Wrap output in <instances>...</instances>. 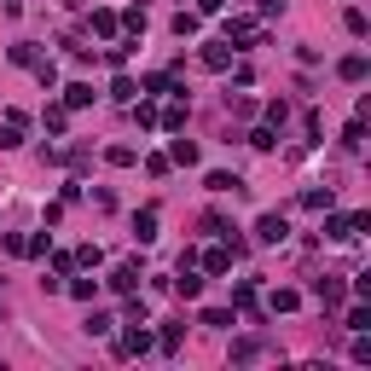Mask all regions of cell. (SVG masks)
Returning a JSON list of instances; mask_svg holds the SVG:
<instances>
[{
    "label": "cell",
    "mask_w": 371,
    "mask_h": 371,
    "mask_svg": "<svg viewBox=\"0 0 371 371\" xmlns=\"http://www.w3.org/2000/svg\"><path fill=\"white\" fill-rule=\"evenodd\" d=\"M168 290H174L180 302H198V296H203V278L192 273V261H180V278H168Z\"/></svg>",
    "instance_id": "obj_1"
},
{
    "label": "cell",
    "mask_w": 371,
    "mask_h": 371,
    "mask_svg": "<svg viewBox=\"0 0 371 371\" xmlns=\"http://www.w3.org/2000/svg\"><path fill=\"white\" fill-rule=\"evenodd\" d=\"M255 238H261V244H285V238H290V220H285V215H261V220H255Z\"/></svg>",
    "instance_id": "obj_2"
},
{
    "label": "cell",
    "mask_w": 371,
    "mask_h": 371,
    "mask_svg": "<svg viewBox=\"0 0 371 371\" xmlns=\"http://www.w3.org/2000/svg\"><path fill=\"white\" fill-rule=\"evenodd\" d=\"M261 29H255V18H226V46L238 53V46H250Z\"/></svg>",
    "instance_id": "obj_3"
},
{
    "label": "cell",
    "mask_w": 371,
    "mask_h": 371,
    "mask_svg": "<svg viewBox=\"0 0 371 371\" xmlns=\"http://www.w3.org/2000/svg\"><path fill=\"white\" fill-rule=\"evenodd\" d=\"M111 290H122V296H133V290H139V261H122V267L111 273Z\"/></svg>",
    "instance_id": "obj_4"
},
{
    "label": "cell",
    "mask_w": 371,
    "mask_h": 371,
    "mask_svg": "<svg viewBox=\"0 0 371 371\" xmlns=\"http://www.w3.org/2000/svg\"><path fill=\"white\" fill-rule=\"evenodd\" d=\"M313 290H319V302H325V308H342V296H348L342 278H313Z\"/></svg>",
    "instance_id": "obj_5"
},
{
    "label": "cell",
    "mask_w": 371,
    "mask_h": 371,
    "mask_svg": "<svg viewBox=\"0 0 371 371\" xmlns=\"http://www.w3.org/2000/svg\"><path fill=\"white\" fill-rule=\"evenodd\" d=\"M116 354H151V331H139V319H133V331L116 342Z\"/></svg>",
    "instance_id": "obj_6"
},
{
    "label": "cell",
    "mask_w": 371,
    "mask_h": 371,
    "mask_svg": "<svg viewBox=\"0 0 371 371\" xmlns=\"http://www.w3.org/2000/svg\"><path fill=\"white\" fill-rule=\"evenodd\" d=\"M203 186H209V192H220V198H226V192H232V198L244 192V180H238V174H226V168H215V174H209Z\"/></svg>",
    "instance_id": "obj_7"
},
{
    "label": "cell",
    "mask_w": 371,
    "mask_h": 371,
    "mask_svg": "<svg viewBox=\"0 0 371 371\" xmlns=\"http://www.w3.org/2000/svg\"><path fill=\"white\" fill-rule=\"evenodd\" d=\"M157 238V209H139L133 215V244H151Z\"/></svg>",
    "instance_id": "obj_8"
},
{
    "label": "cell",
    "mask_w": 371,
    "mask_h": 371,
    "mask_svg": "<svg viewBox=\"0 0 371 371\" xmlns=\"http://www.w3.org/2000/svg\"><path fill=\"white\" fill-rule=\"evenodd\" d=\"M232 261H238V255H232V244H215V250L203 255V273H232Z\"/></svg>",
    "instance_id": "obj_9"
},
{
    "label": "cell",
    "mask_w": 371,
    "mask_h": 371,
    "mask_svg": "<svg viewBox=\"0 0 371 371\" xmlns=\"http://www.w3.org/2000/svg\"><path fill=\"white\" fill-rule=\"evenodd\" d=\"M64 105H70V111H87V105H93V87H87V81H70V87H64Z\"/></svg>",
    "instance_id": "obj_10"
},
{
    "label": "cell",
    "mask_w": 371,
    "mask_h": 371,
    "mask_svg": "<svg viewBox=\"0 0 371 371\" xmlns=\"http://www.w3.org/2000/svg\"><path fill=\"white\" fill-rule=\"evenodd\" d=\"M337 76H342V81H365V53H348V59L337 64Z\"/></svg>",
    "instance_id": "obj_11"
},
{
    "label": "cell",
    "mask_w": 371,
    "mask_h": 371,
    "mask_svg": "<svg viewBox=\"0 0 371 371\" xmlns=\"http://www.w3.org/2000/svg\"><path fill=\"white\" fill-rule=\"evenodd\" d=\"M203 70H232V53H226V41H220V46H203Z\"/></svg>",
    "instance_id": "obj_12"
},
{
    "label": "cell",
    "mask_w": 371,
    "mask_h": 371,
    "mask_svg": "<svg viewBox=\"0 0 371 371\" xmlns=\"http://www.w3.org/2000/svg\"><path fill=\"white\" fill-rule=\"evenodd\" d=\"M133 93H139L133 76H116V81H111V99H116V105H133Z\"/></svg>",
    "instance_id": "obj_13"
},
{
    "label": "cell",
    "mask_w": 371,
    "mask_h": 371,
    "mask_svg": "<svg viewBox=\"0 0 371 371\" xmlns=\"http://www.w3.org/2000/svg\"><path fill=\"white\" fill-rule=\"evenodd\" d=\"M168 163H186V168H192V163H198V146H192V139H174V146H168Z\"/></svg>",
    "instance_id": "obj_14"
},
{
    "label": "cell",
    "mask_w": 371,
    "mask_h": 371,
    "mask_svg": "<svg viewBox=\"0 0 371 371\" xmlns=\"http://www.w3.org/2000/svg\"><path fill=\"white\" fill-rule=\"evenodd\" d=\"M105 163H111V168H133V163H139V151H133V146H111V151H105Z\"/></svg>",
    "instance_id": "obj_15"
},
{
    "label": "cell",
    "mask_w": 371,
    "mask_h": 371,
    "mask_svg": "<svg viewBox=\"0 0 371 371\" xmlns=\"http://www.w3.org/2000/svg\"><path fill=\"white\" fill-rule=\"evenodd\" d=\"M198 29H203L198 12H174V35H198Z\"/></svg>",
    "instance_id": "obj_16"
},
{
    "label": "cell",
    "mask_w": 371,
    "mask_h": 371,
    "mask_svg": "<svg viewBox=\"0 0 371 371\" xmlns=\"http://www.w3.org/2000/svg\"><path fill=\"white\" fill-rule=\"evenodd\" d=\"M46 128L64 133V128H70V105H46Z\"/></svg>",
    "instance_id": "obj_17"
},
{
    "label": "cell",
    "mask_w": 371,
    "mask_h": 371,
    "mask_svg": "<svg viewBox=\"0 0 371 371\" xmlns=\"http://www.w3.org/2000/svg\"><path fill=\"white\" fill-rule=\"evenodd\" d=\"M342 146H348V151H360V146H365V116H354V122H348V133H342Z\"/></svg>",
    "instance_id": "obj_18"
},
{
    "label": "cell",
    "mask_w": 371,
    "mask_h": 371,
    "mask_svg": "<svg viewBox=\"0 0 371 371\" xmlns=\"http://www.w3.org/2000/svg\"><path fill=\"white\" fill-rule=\"evenodd\" d=\"M296 308H302L296 290H273V313H296Z\"/></svg>",
    "instance_id": "obj_19"
},
{
    "label": "cell",
    "mask_w": 371,
    "mask_h": 371,
    "mask_svg": "<svg viewBox=\"0 0 371 371\" xmlns=\"http://www.w3.org/2000/svg\"><path fill=\"white\" fill-rule=\"evenodd\" d=\"M128 53H133V41H122V46H105V64H111V70H122V64H128Z\"/></svg>",
    "instance_id": "obj_20"
},
{
    "label": "cell",
    "mask_w": 371,
    "mask_h": 371,
    "mask_svg": "<svg viewBox=\"0 0 371 371\" xmlns=\"http://www.w3.org/2000/svg\"><path fill=\"white\" fill-rule=\"evenodd\" d=\"M133 122H139V128H157V105L139 99V105H133Z\"/></svg>",
    "instance_id": "obj_21"
},
{
    "label": "cell",
    "mask_w": 371,
    "mask_h": 371,
    "mask_svg": "<svg viewBox=\"0 0 371 371\" xmlns=\"http://www.w3.org/2000/svg\"><path fill=\"white\" fill-rule=\"evenodd\" d=\"M111 325H116L111 313H87V331H93V337H111Z\"/></svg>",
    "instance_id": "obj_22"
},
{
    "label": "cell",
    "mask_w": 371,
    "mask_h": 371,
    "mask_svg": "<svg viewBox=\"0 0 371 371\" xmlns=\"http://www.w3.org/2000/svg\"><path fill=\"white\" fill-rule=\"evenodd\" d=\"M342 29H348V35H365V12L348 6V12H342Z\"/></svg>",
    "instance_id": "obj_23"
},
{
    "label": "cell",
    "mask_w": 371,
    "mask_h": 371,
    "mask_svg": "<svg viewBox=\"0 0 371 371\" xmlns=\"http://www.w3.org/2000/svg\"><path fill=\"white\" fill-rule=\"evenodd\" d=\"M122 24H128V35H146V6H128Z\"/></svg>",
    "instance_id": "obj_24"
},
{
    "label": "cell",
    "mask_w": 371,
    "mask_h": 371,
    "mask_svg": "<svg viewBox=\"0 0 371 371\" xmlns=\"http://www.w3.org/2000/svg\"><path fill=\"white\" fill-rule=\"evenodd\" d=\"M285 116H290V105H285V99H273V105H267V128H285Z\"/></svg>",
    "instance_id": "obj_25"
},
{
    "label": "cell",
    "mask_w": 371,
    "mask_h": 371,
    "mask_svg": "<svg viewBox=\"0 0 371 371\" xmlns=\"http://www.w3.org/2000/svg\"><path fill=\"white\" fill-rule=\"evenodd\" d=\"M93 290H99L93 278H70V296H76V302H93Z\"/></svg>",
    "instance_id": "obj_26"
},
{
    "label": "cell",
    "mask_w": 371,
    "mask_h": 371,
    "mask_svg": "<svg viewBox=\"0 0 371 371\" xmlns=\"http://www.w3.org/2000/svg\"><path fill=\"white\" fill-rule=\"evenodd\" d=\"M93 35H116V12H93Z\"/></svg>",
    "instance_id": "obj_27"
},
{
    "label": "cell",
    "mask_w": 371,
    "mask_h": 371,
    "mask_svg": "<svg viewBox=\"0 0 371 371\" xmlns=\"http://www.w3.org/2000/svg\"><path fill=\"white\" fill-rule=\"evenodd\" d=\"M53 250V238H46V232H35V238H24V255H46Z\"/></svg>",
    "instance_id": "obj_28"
},
{
    "label": "cell",
    "mask_w": 371,
    "mask_h": 371,
    "mask_svg": "<svg viewBox=\"0 0 371 371\" xmlns=\"http://www.w3.org/2000/svg\"><path fill=\"white\" fill-rule=\"evenodd\" d=\"M348 331H371V308H348Z\"/></svg>",
    "instance_id": "obj_29"
},
{
    "label": "cell",
    "mask_w": 371,
    "mask_h": 371,
    "mask_svg": "<svg viewBox=\"0 0 371 371\" xmlns=\"http://www.w3.org/2000/svg\"><path fill=\"white\" fill-rule=\"evenodd\" d=\"M157 348H163V354H174V348H180V325H163V337H157Z\"/></svg>",
    "instance_id": "obj_30"
},
{
    "label": "cell",
    "mask_w": 371,
    "mask_h": 371,
    "mask_svg": "<svg viewBox=\"0 0 371 371\" xmlns=\"http://www.w3.org/2000/svg\"><path fill=\"white\" fill-rule=\"evenodd\" d=\"M255 354H261V342H255V337H244V342H232V360H255Z\"/></svg>",
    "instance_id": "obj_31"
},
{
    "label": "cell",
    "mask_w": 371,
    "mask_h": 371,
    "mask_svg": "<svg viewBox=\"0 0 371 371\" xmlns=\"http://www.w3.org/2000/svg\"><path fill=\"white\" fill-rule=\"evenodd\" d=\"M203 325H215V331H220V325H232V308H203Z\"/></svg>",
    "instance_id": "obj_32"
},
{
    "label": "cell",
    "mask_w": 371,
    "mask_h": 371,
    "mask_svg": "<svg viewBox=\"0 0 371 371\" xmlns=\"http://www.w3.org/2000/svg\"><path fill=\"white\" fill-rule=\"evenodd\" d=\"M0 250H6V255H24V232H0Z\"/></svg>",
    "instance_id": "obj_33"
},
{
    "label": "cell",
    "mask_w": 371,
    "mask_h": 371,
    "mask_svg": "<svg viewBox=\"0 0 371 371\" xmlns=\"http://www.w3.org/2000/svg\"><path fill=\"white\" fill-rule=\"evenodd\" d=\"M302 203H308V209H331V203H337V198H331V186H325V192H308V198H302Z\"/></svg>",
    "instance_id": "obj_34"
},
{
    "label": "cell",
    "mask_w": 371,
    "mask_h": 371,
    "mask_svg": "<svg viewBox=\"0 0 371 371\" xmlns=\"http://www.w3.org/2000/svg\"><path fill=\"white\" fill-rule=\"evenodd\" d=\"M250 146H255V151H273L278 139H273V128H255V133H250Z\"/></svg>",
    "instance_id": "obj_35"
},
{
    "label": "cell",
    "mask_w": 371,
    "mask_h": 371,
    "mask_svg": "<svg viewBox=\"0 0 371 371\" xmlns=\"http://www.w3.org/2000/svg\"><path fill=\"white\" fill-rule=\"evenodd\" d=\"M76 261H81V267H99V261H105V250H99V244H81V255H76Z\"/></svg>",
    "instance_id": "obj_36"
},
{
    "label": "cell",
    "mask_w": 371,
    "mask_h": 371,
    "mask_svg": "<svg viewBox=\"0 0 371 371\" xmlns=\"http://www.w3.org/2000/svg\"><path fill=\"white\" fill-rule=\"evenodd\" d=\"M146 174H151V180H163V174H168V157H163V151H157V157H146Z\"/></svg>",
    "instance_id": "obj_37"
},
{
    "label": "cell",
    "mask_w": 371,
    "mask_h": 371,
    "mask_svg": "<svg viewBox=\"0 0 371 371\" xmlns=\"http://www.w3.org/2000/svg\"><path fill=\"white\" fill-rule=\"evenodd\" d=\"M220 6H226V0H198V18H215Z\"/></svg>",
    "instance_id": "obj_38"
}]
</instances>
